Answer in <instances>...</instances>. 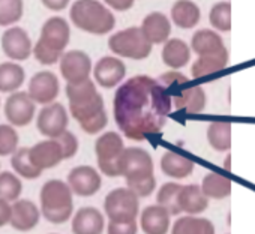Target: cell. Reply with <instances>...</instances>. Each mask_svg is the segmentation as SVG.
I'll return each mask as SVG.
<instances>
[{
    "mask_svg": "<svg viewBox=\"0 0 255 234\" xmlns=\"http://www.w3.org/2000/svg\"><path fill=\"white\" fill-rule=\"evenodd\" d=\"M191 48L198 56H203L207 53L222 50V48H225V45H224V39L221 38L219 33H216L215 30H210V29H201L194 33V36L191 39Z\"/></svg>",
    "mask_w": 255,
    "mask_h": 234,
    "instance_id": "30",
    "label": "cell"
},
{
    "mask_svg": "<svg viewBox=\"0 0 255 234\" xmlns=\"http://www.w3.org/2000/svg\"><path fill=\"white\" fill-rule=\"evenodd\" d=\"M18 134L12 125H0V156H11L18 149Z\"/></svg>",
    "mask_w": 255,
    "mask_h": 234,
    "instance_id": "38",
    "label": "cell"
},
{
    "mask_svg": "<svg viewBox=\"0 0 255 234\" xmlns=\"http://www.w3.org/2000/svg\"><path fill=\"white\" fill-rule=\"evenodd\" d=\"M66 96L72 117L86 134L95 135L107 126L108 116L104 99L90 78L78 84H68Z\"/></svg>",
    "mask_w": 255,
    "mask_h": 234,
    "instance_id": "2",
    "label": "cell"
},
{
    "mask_svg": "<svg viewBox=\"0 0 255 234\" xmlns=\"http://www.w3.org/2000/svg\"><path fill=\"white\" fill-rule=\"evenodd\" d=\"M60 143L62 152H63V159H71L77 155L78 152V138L71 132V131H65L60 137L56 138Z\"/></svg>",
    "mask_w": 255,
    "mask_h": 234,
    "instance_id": "39",
    "label": "cell"
},
{
    "mask_svg": "<svg viewBox=\"0 0 255 234\" xmlns=\"http://www.w3.org/2000/svg\"><path fill=\"white\" fill-rule=\"evenodd\" d=\"M104 212L110 222H134L140 213V198L129 188H116L104 200Z\"/></svg>",
    "mask_w": 255,
    "mask_h": 234,
    "instance_id": "7",
    "label": "cell"
},
{
    "mask_svg": "<svg viewBox=\"0 0 255 234\" xmlns=\"http://www.w3.org/2000/svg\"><path fill=\"white\" fill-rule=\"evenodd\" d=\"M29 158L32 164L41 171L51 170L57 167L62 161H65L60 143L56 138H47L29 147Z\"/></svg>",
    "mask_w": 255,
    "mask_h": 234,
    "instance_id": "15",
    "label": "cell"
},
{
    "mask_svg": "<svg viewBox=\"0 0 255 234\" xmlns=\"http://www.w3.org/2000/svg\"><path fill=\"white\" fill-rule=\"evenodd\" d=\"M71 219L72 234H102L105 230L104 215L92 206L78 209Z\"/></svg>",
    "mask_w": 255,
    "mask_h": 234,
    "instance_id": "17",
    "label": "cell"
},
{
    "mask_svg": "<svg viewBox=\"0 0 255 234\" xmlns=\"http://www.w3.org/2000/svg\"><path fill=\"white\" fill-rule=\"evenodd\" d=\"M69 17L74 26L92 35H107L116 24L114 15L98 0H77Z\"/></svg>",
    "mask_w": 255,
    "mask_h": 234,
    "instance_id": "6",
    "label": "cell"
},
{
    "mask_svg": "<svg viewBox=\"0 0 255 234\" xmlns=\"http://www.w3.org/2000/svg\"><path fill=\"white\" fill-rule=\"evenodd\" d=\"M161 171L174 180H182L186 179L192 174L195 164L192 159H189L185 155H180L177 152H165L161 158Z\"/></svg>",
    "mask_w": 255,
    "mask_h": 234,
    "instance_id": "21",
    "label": "cell"
},
{
    "mask_svg": "<svg viewBox=\"0 0 255 234\" xmlns=\"http://www.w3.org/2000/svg\"><path fill=\"white\" fill-rule=\"evenodd\" d=\"M60 86H59V78L48 71L38 72L32 77L29 83V96L35 104L41 105H48L56 101L59 96Z\"/></svg>",
    "mask_w": 255,
    "mask_h": 234,
    "instance_id": "14",
    "label": "cell"
},
{
    "mask_svg": "<svg viewBox=\"0 0 255 234\" xmlns=\"http://www.w3.org/2000/svg\"><path fill=\"white\" fill-rule=\"evenodd\" d=\"M126 75L125 63L116 57H102L93 68L95 81L105 89H113L122 83Z\"/></svg>",
    "mask_w": 255,
    "mask_h": 234,
    "instance_id": "18",
    "label": "cell"
},
{
    "mask_svg": "<svg viewBox=\"0 0 255 234\" xmlns=\"http://www.w3.org/2000/svg\"><path fill=\"white\" fill-rule=\"evenodd\" d=\"M69 123V117L65 107L59 102H51L44 105L38 114L36 128L47 138H57L66 129Z\"/></svg>",
    "mask_w": 255,
    "mask_h": 234,
    "instance_id": "10",
    "label": "cell"
},
{
    "mask_svg": "<svg viewBox=\"0 0 255 234\" xmlns=\"http://www.w3.org/2000/svg\"><path fill=\"white\" fill-rule=\"evenodd\" d=\"M120 176L138 198L150 197L156 189L155 165L150 153L141 147H125L119 159Z\"/></svg>",
    "mask_w": 255,
    "mask_h": 234,
    "instance_id": "3",
    "label": "cell"
},
{
    "mask_svg": "<svg viewBox=\"0 0 255 234\" xmlns=\"http://www.w3.org/2000/svg\"><path fill=\"white\" fill-rule=\"evenodd\" d=\"M183 185L176 183V182H167L164 183L158 194H156V204L162 206L171 216L180 215V207H179V192Z\"/></svg>",
    "mask_w": 255,
    "mask_h": 234,
    "instance_id": "34",
    "label": "cell"
},
{
    "mask_svg": "<svg viewBox=\"0 0 255 234\" xmlns=\"http://www.w3.org/2000/svg\"><path fill=\"white\" fill-rule=\"evenodd\" d=\"M201 191L209 200H224L231 194V180L219 173H207L203 177Z\"/></svg>",
    "mask_w": 255,
    "mask_h": 234,
    "instance_id": "29",
    "label": "cell"
},
{
    "mask_svg": "<svg viewBox=\"0 0 255 234\" xmlns=\"http://www.w3.org/2000/svg\"><path fill=\"white\" fill-rule=\"evenodd\" d=\"M11 167L18 177L26 180H36L42 174V171L32 164L29 158V147L17 149L15 153L11 155Z\"/></svg>",
    "mask_w": 255,
    "mask_h": 234,
    "instance_id": "33",
    "label": "cell"
},
{
    "mask_svg": "<svg viewBox=\"0 0 255 234\" xmlns=\"http://www.w3.org/2000/svg\"><path fill=\"white\" fill-rule=\"evenodd\" d=\"M36 104L27 92H14L5 104V116L12 126H27L35 117Z\"/></svg>",
    "mask_w": 255,
    "mask_h": 234,
    "instance_id": "12",
    "label": "cell"
},
{
    "mask_svg": "<svg viewBox=\"0 0 255 234\" xmlns=\"http://www.w3.org/2000/svg\"><path fill=\"white\" fill-rule=\"evenodd\" d=\"M135 0H105V3L110 5L116 11H128L134 6Z\"/></svg>",
    "mask_w": 255,
    "mask_h": 234,
    "instance_id": "43",
    "label": "cell"
},
{
    "mask_svg": "<svg viewBox=\"0 0 255 234\" xmlns=\"http://www.w3.org/2000/svg\"><path fill=\"white\" fill-rule=\"evenodd\" d=\"M171 20L180 29H194L201 20V11L192 0H177L171 8Z\"/></svg>",
    "mask_w": 255,
    "mask_h": 234,
    "instance_id": "26",
    "label": "cell"
},
{
    "mask_svg": "<svg viewBox=\"0 0 255 234\" xmlns=\"http://www.w3.org/2000/svg\"><path fill=\"white\" fill-rule=\"evenodd\" d=\"M207 141L216 152H228L231 149V123L213 122L207 128Z\"/></svg>",
    "mask_w": 255,
    "mask_h": 234,
    "instance_id": "32",
    "label": "cell"
},
{
    "mask_svg": "<svg viewBox=\"0 0 255 234\" xmlns=\"http://www.w3.org/2000/svg\"><path fill=\"white\" fill-rule=\"evenodd\" d=\"M60 72L68 84L83 83L89 80L92 72V60L86 53L80 50L68 51L60 59Z\"/></svg>",
    "mask_w": 255,
    "mask_h": 234,
    "instance_id": "13",
    "label": "cell"
},
{
    "mask_svg": "<svg viewBox=\"0 0 255 234\" xmlns=\"http://www.w3.org/2000/svg\"><path fill=\"white\" fill-rule=\"evenodd\" d=\"M3 53L12 60H26L32 53V41L21 27L8 29L2 36Z\"/></svg>",
    "mask_w": 255,
    "mask_h": 234,
    "instance_id": "19",
    "label": "cell"
},
{
    "mask_svg": "<svg viewBox=\"0 0 255 234\" xmlns=\"http://www.w3.org/2000/svg\"><path fill=\"white\" fill-rule=\"evenodd\" d=\"M41 210L32 200H17L11 203V221L9 225L20 233L32 231L41 221Z\"/></svg>",
    "mask_w": 255,
    "mask_h": 234,
    "instance_id": "16",
    "label": "cell"
},
{
    "mask_svg": "<svg viewBox=\"0 0 255 234\" xmlns=\"http://www.w3.org/2000/svg\"><path fill=\"white\" fill-rule=\"evenodd\" d=\"M71 29L62 17H53L42 26L41 38L33 48L36 60L42 65H54L60 60L63 50L69 44Z\"/></svg>",
    "mask_w": 255,
    "mask_h": 234,
    "instance_id": "5",
    "label": "cell"
},
{
    "mask_svg": "<svg viewBox=\"0 0 255 234\" xmlns=\"http://www.w3.org/2000/svg\"><path fill=\"white\" fill-rule=\"evenodd\" d=\"M41 215L51 224L68 222L74 215V194L68 183L59 179L45 182L39 192Z\"/></svg>",
    "mask_w": 255,
    "mask_h": 234,
    "instance_id": "4",
    "label": "cell"
},
{
    "mask_svg": "<svg viewBox=\"0 0 255 234\" xmlns=\"http://www.w3.org/2000/svg\"><path fill=\"white\" fill-rule=\"evenodd\" d=\"M171 234H215V225L210 219L201 216H180L170 228Z\"/></svg>",
    "mask_w": 255,
    "mask_h": 234,
    "instance_id": "28",
    "label": "cell"
},
{
    "mask_svg": "<svg viewBox=\"0 0 255 234\" xmlns=\"http://www.w3.org/2000/svg\"><path fill=\"white\" fill-rule=\"evenodd\" d=\"M123 150H125V143L120 134L110 131L98 137L95 143V153H96L99 171L108 177H120L119 159Z\"/></svg>",
    "mask_w": 255,
    "mask_h": 234,
    "instance_id": "9",
    "label": "cell"
},
{
    "mask_svg": "<svg viewBox=\"0 0 255 234\" xmlns=\"http://www.w3.org/2000/svg\"><path fill=\"white\" fill-rule=\"evenodd\" d=\"M171 107V96L158 80L137 75L117 89L113 113L126 138L143 141L162 131Z\"/></svg>",
    "mask_w": 255,
    "mask_h": 234,
    "instance_id": "1",
    "label": "cell"
},
{
    "mask_svg": "<svg viewBox=\"0 0 255 234\" xmlns=\"http://www.w3.org/2000/svg\"><path fill=\"white\" fill-rule=\"evenodd\" d=\"M11 221V203L0 198V228L9 225Z\"/></svg>",
    "mask_w": 255,
    "mask_h": 234,
    "instance_id": "42",
    "label": "cell"
},
{
    "mask_svg": "<svg viewBox=\"0 0 255 234\" xmlns=\"http://www.w3.org/2000/svg\"><path fill=\"white\" fill-rule=\"evenodd\" d=\"M66 183L74 195L93 197L102 188L101 173L90 165H78L68 173Z\"/></svg>",
    "mask_w": 255,
    "mask_h": 234,
    "instance_id": "11",
    "label": "cell"
},
{
    "mask_svg": "<svg viewBox=\"0 0 255 234\" xmlns=\"http://www.w3.org/2000/svg\"><path fill=\"white\" fill-rule=\"evenodd\" d=\"M23 17V0H0V26H11Z\"/></svg>",
    "mask_w": 255,
    "mask_h": 234,
    "instance_id": "37",
    "label": "cell"
},
{
    "mask_svg": "<svg viewBox=\"0 0 255 234\" xmlns=\"http://www.w3.org/2000/svg\"><path fill=\"white\" fill-rule=\"evenodd\" d=\"M140 228L144 234H168L171 215L159 204L147 206L140 215Z\"/></svg>",
    "mask_w": 255,
    "mask_h": 234,
    "instance_id": "20",
    "label": "cell"
},
{
    "mask_svg": "<svg viewBox=\"0 0 255 234\" xmlns=\"http://www.w3.org/2000/svg\"><path fill=\"white\" fill-rule=\"evenodd\" d=\"M26 74L24 69L12 62H6L0 65V92L14 93L24 83Z\"/></svg>",
    "mask_w": 255,
    "mask_h": 234,
    "instance_id": "31",
    "label": "cell"
},
{
    "mask_svg": "<svg viewBox=\"0 0 255 234\" xmlns=\"http://www.w3.org/2000/svg\"><path fill=\"white\" fill-rule=\"evenodd\" d=\"M21 192H23V182L15 173L12 171L0 173V198L14 203L20 198Z\"/></svg>",
    "mask_w": 255,
    "mask_h": 234,
    "instance_id": "35",
    "label": "cell"
},
{
    "mask_svg": "<svg viewBox=\"0 0 255 234\" xmlns=\"http://www.w3.org/2000/svg\"><path fill=\"white\" fill-rule=\"evenodd\" d=\"M209 21L213 29L219 32L231 30V5L228 2H219L213 5L209 14Z\"/></svg>",
    "mask_w": 255,
    "mask_h": 234,
    "instance_id": "36",
    "label": "cell"
},
{
    "mask_svg": "<svg viewBox=\"0 0 255 234\" xmlns=\"http://www.w3.org/2000/svg\"><path fill=\"white\" fill-rule=\"evenodd\" d=\"M188 83V78L180 74V72H167V74H162L161 78H159V84H162L165 89L170 87V86H179V84H186Z\"/></svg>",
    "mask_w": 255,
    "mask_h": 234,
    "instance_id": "41",
    "label": "cell"
},
{
    "mask_svg": "<svg viewBox=\"0 0 255 234\" xmlns=\"http://www.w3.org/2000/svg\"><path fill=\"white\" fill-rule=\"evenodd\" d=\"M176 110L185 111L188 114H198L206 108V92L200 86L183 89L174 98H171Z\"/></svg>",
    "mask_w": 255,
    "mask_h": 234,
    "instance_id": "25",
    "label": "cell"
},
{
    "mask_svg": "<svg viewBox=\"0 0 255 234\" xmlns=\"http://www.w3.org/2000/svg\"><path fill=\"white\" fill-rule=\"evenodd\" d=\"M42 3L51 11H62L69 5V0H42Z\"/></svg>",
    "mask_w": 255,
    "mask_h": 234,
    "instance_id": "44",
    "label": "cell"
},
{
    "mask_svg": "<svg viewBox=\"0 0 255 234\" xmlns=\"http://www.w3.org/2000/svg\"><path fill=\"white\" fill-rule=\"evenodd\" d=\"M108 47L114 54L134 60H143L152 53V44L140 27H129L114 33L108 41Z\"/></svg>",
    "mask_w": 255,
    "mask_h": 234,
    "instance_id": "8",
    "label": "cell"
},
{
    "mask_svg": "<svg viewBox=\"0 0 255 234\" xmlns=\"http://www.w3.org/2000/svg\"><path fill=\"white\" fill-rule=\"evenodd\" d=\"M141 32L147 38V41L153 44H164L168 41L171 33V24L168 17L162 12H152L149 14L141 24Z\"/></svg>",
    "mask_w": 255,
    "mask_h": 234,
    "instance_id": "23",
    "label": "cell"
},
{
    "mask_svg": "<svg viewBox=\"0 0 255 234\" xmlns=\"http://www.w3.org/2000/svg\"><path fill=\"white\" fill-rule=\"evenodd\" d=\"M162 60L173 69L183 68L191 60V47L179 38L168 39L162 48Z\"/></svg>",
    "mask_w": 255,
    "mask_h": 234,
    "instance_id": "27",
    "label": "cell"
},
{
    "mask_svg": "<svg viewBox=\"0 0 255 234\" xmlns=\"http://www.w3.org/2000/svg\"><path fill=\"white\" fill-rule=\"evenodd\" d=\"M137 233H138V224H137V221L128 222V224L110 222L107 225V234H137Z\"/></svg>",
    "mask_w": 255,
    "mask_h": 234,
    "instance_id": "40",
    "label": "cell"
},
{
    "mask_svg": "<svg viewBox=\"0 0 255 234\" xmlns=\"http://www.w3.org/2000/svg\"><path fill=\"white\" fill-rule=\"evenodd\" d=\"M230 159H231V158H230V155H228V156H227V161H225V168H227V170H231V168H230Z\"/></svg>",
    "mask_w": 255,
    "mask_h": 234,
    "instance_id": "45",
    "label": "cell"
},
{
    "mask_svg": "<svg viewBox=\"0 0 255 234\" xmlns=\"http://www.w3.org/2000/svg\"><path fill=\"white\" fill-rule=\"evenodd\" d=\"M179 207L182 213L197 216L207 210L209 198L204 195L200 185H183L179 192Z\"/></svg>",
    "mask_w": 255,
    "mask_h": 234,
    "instance_id": "24",
    "label": "cell"
},
{
    "mask_svg": "<svg viewBox=\"0 0 255 234\" xmlns=\"http://www.w3.org/2000/svg\"><path fill=\"white\" fill-rule=\"evenodd\" d=\"M227 65H228V51L227 48H222L213 53L198 56V59L194 62L191 68V74L194 78H203L224 71Z\"/></svg>",
    "mask_w": 255,
    "mask_h": 234,
    "instance_id": "22",
    "label": "cell"
}]
</instances>
